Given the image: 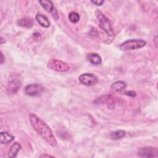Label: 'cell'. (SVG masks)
<instances>
[{"label": "cell", "instance_id": "obj_1", "mask_svg": "<svg viewBox=\"0 0 158 158\" xmlns=\"http://www.w3.org/2000/svg\"><path fill=\"white\" fill-rule=\"evenodd\" d=\"M29 120L34 130L40 135L48 144L52 147L57 146V142L51 129L43 120L34 114H30Z\"/></svg>", "mask_w": 158, "mask_h": 158}, {"label": "cell", "instance_id": "obj_2", "mask_svg": "<svg viewBox=\"0 0 158 158\" xmlns=\"http://www.w3.org/2000/svg\"><path fill=\"white\" fill-rule=\"evenodd\" d=\"M96 17L99 22L100 27L109 35L113 36L114 34V30L110 21L107 18L100 10H96L95 12Z\"/></svg>", "mask_w": 158, "mask_h": 158}, {"label": "cell", "instance_id": "obj_3", "mask_svg": "<svg viewBox=\"0 0 158 158\" xmlns=\"http://www.w3.org/2000/svg\"><path fill=\"white\" fill-rule=\"evenodd\" d=\"M146 45V41L141 39H131L122 43L119 48L122 51H131L143 48Z\"/></svg>", "mask_w": 158, "mask_h": 158}, {"label": "cell", "instance_id": "obj_4", "mask_svg": "<svg viewBox=\"0 0 158 158\" xmlns=\"http://www.w3.org/2000/svg\"><path fill=\"white\" fill-rule=\"evenodd\" d=\"M47 66L49 69L59 72H67L70 69V66L66 62L55 59L50 60Z\"/></svg>", "mask_w": 158, "mask_h": 158}, {"label": "cell", "instance_id": "obj_5", "mask_svg": "<svg viewBox=\"0 0 158 158\" xmlns=\"http://www.w3.org/2000/svg\"><path fill=\"white\" fill-rule=\"evenodd\" d=\"M44 90L43 86L38 83H31L27 85L25 88V93L30 96H36L41 94Z\"/></svg>", "mask_w": 158, "mask_h": 158}, {"label": "cell", "instance_id": "obj_6", "mask_svg": "<svg viewBox=\"0 0 158 158\" xmlns=\"http://www.w3.org/2000/svg\"><path fill=\"white\" fill-rule=\"evenodd\" d=\"M137 154L141 157H157L158 149L156 147H143L138 149Z\"/></svg>", "mask_w": 158, "mask_h": 158}, {"label": "cell", "instance_id": "obj_7", "mask_svg": "<svg viewBox=\"0 0 158 158\" xmlns=\"http://www.w3.org/2000/svg\"><path fill=\"white\" fill-rule=\"evenodd\" d=\"M79 81L81 83L86 86H93L96 84L98 81V79L96 75L93 73H85L80 75Z\"/></svg>", "mask_w": 158, "mask_h": 158}, {"label": "cell", "instance_id": "obj_8", "mask_svg": "<svg viewBox=\"0 0 158 158\" xmlns=\"http://www.w3.org/2000/svg\"><path fill=\"white\" fill-rule=\"evenodd\" d=\"M39 3L41 4V6L47 12L51 14L53 18L57 20L59 19V15L58 12L56 9V7L54 6L53 3L51 1L48 0H43V1H39Z\"/></svg>", "mask_w": 158, "mask_h": 158}, {"label": "cell", "instance_id": "obj_9", "mask_svg": "<svg viewBox=\"0 0 158 158\" xmlns=\"http://www.w3.org/2000/svg\"><path fill=\"white\" fill-rule=\"evenodd\" d=\"M22 86V82L18 79H14L9 81L7 89L10 94H15Z\"/></svg>", "mask_w": 158, "mask_h": 158}, {"label": "cell", "instance_id": "obj_10", "mask_svg": "<svg viewBox=\"0 0 158 158\" xmlns=\"http://www.w3.org/2000/svg\"><path fill=\"white\" fill-rule=\"evenodd\" d=\"M88 61L93 65H99L102 62V59L100 56L95 52H90L86 55V57Z\"/></svg>", "mask_w": 158, "mask_h": 158}, {"label": "cell", "instance_id": "obj_11", "mask_svg": "<svg viewBox=\"0 0 158 158\" xmlns=\"http://www.w3.org/2000/svg\"><path fill=\"white\" fill-rule=\"evenodd\" d=\"M36 20L43 27L48 28L50 26V22L48 19L41 14H37L35 17Z\"/></svg>", "mask_w": 158, "mask_h": 158}, {"label": "cell", "instance_id": "obj_12", "mask_svg": "<svg viewBox=\"0 0 158 158\" xmlns=\"http://www.w3.org/2000/svg\"><path fill=\"white\" fill-rule=\"evenodd\" d=\"M14 139V136L7 131H2L0 133V143L2 144H7Z\"/></svg>", "mask_w": 158, "mask_h": 158}, {"label": "cell", "instance_id": "obj_13", "mask_svg": "<svg viewBox=\"0 0 158 158\" xmlns=\"http://www.w3.org/2000/svg\"><path fill=\"white\" fill-rule=\"evenodd\" d=\"M127 83L123 81H117L110 86L111 89L114 92H120L127 88Z\"/></svg>", "mask_w": 158, "mask_h": 158}, {"label": "cell", "instance_id": "obj_14", "mask_svg": "<svg viewBox=\"0 0 158 158\" xmlns=\"http://www.w3.org/2000/svg\"><path fill=\"white\" fill-rule=\"evenodd\" d=\"M20 149H21V145L19 143L15 142L10 146V148L9 150V152H8L7 157H16Z\"/></svg>", "mask_w": 158, "mask_h": 158}, {"label": "cell", "instance_id": "obj_15", "mask_svg": "<svg viewBox=\"0 0 158 158\" xmlns=\"http://www.w3.org/2000/svg\"><path fill=\"white\" fill-rule=\"evenodd\" d=\"M17 24L20 27H22L25 28H31L33 27V22L31 20V19L23 18L18 20L17 22Z\"/></svg>", "mask_w": 158, "mask_h": 158}, {"label": "cell", "instance_id": "obj_16", "mask_svg": "<svg viewBox=\"0 0 158 158\" xmlns=\"http://www.w3.org/2000/svg\"><path fill=\"white\" fill-rule=\"evenodd\" d=\"M126 135L125 131L123 130H118L112 131L110 135V137L112 140H118L123 138Z\"/></svg>", "mask_w": 158, "mask_h": 158}, {"label": "cell", "instance_id": "obj_17", "mask_svg": "<svg viewBox=\"0 0 158 158\" xmlns=\"http://www.w3.org/2000/svg\"><path fill=\"white\" fill-rule=\"evenodd\" d=\"M105 102L106 103V106L108 109H112L115 107V99L111 95L106 96Z\"/></svg>", "mask_w": 158, "mask_h": 158}, {"label": "cell", "instance_id": "obj_18", "mask_svg": "<svg viewBox=\"0 0 158 158\" xmlns=\"http://www.w3.org/2000/svg\"><path fill=\"white\" fill-rule=\"evenodd\" d=\"M69 19L71 22L77 23L80 20V15L75 12H72L69 15Z\"/></svg>", "mask_w": 158, "mask_h": 158}, {"label": "cell", "instance_id": "obj_19", "mask_svg": "<svg viewBox=\"0 0 158 158\" xmlns=\"http://www.w3.org/2000/svg\"><path fill=\"white\" fill-rule=\"evenodd\" d=\"M89 34L92 36H98V30L95 28H91L90 31H89Z\"/></svg>", "mask_w": 158, "mask_h": 158}, {"label": "cell", "instance_id": "obj_20", "mask_svg": "<svg viewBox=\"0 0 158 158\" xmlns=\"http://www.w3.org/2000/svg\"><path fill=\"white\" fill-rule=\"evenodd\" d=\"M125 94L130 97H135L136 96V92L133 91H126L125 92Z\"/></svg>", "mask_w": 158, "mask_h": 158}, {"label": "cell", "instance_id": "obj_21", "mask_svg": "<svg viewBox=\"0 0 158 158\" xmlns=\"http://www.w3.org/2000/svg\"><path fill=\"white\" fill-rule=\"evenodd\" d=\"M91 2L96 6H101L104 2V1H101V0H97V1H91Z\"/></svg>", "mask_w": 158, "mask_h": 158}, {"label": "cell", "instance_id": "obj_22", "mask_svg": "<svg viewBox=\"0 0 158 158\" xmlns=\"http://www.w3.org/2000/svg\"><path fill=\"white\" fill-rule=\"evenodd\" d=\"M4 62H5V58L4 57L2 52H1V64H2Z\"/></svg>", "mask_w": 158, "mask_h": 158}, {"label": "cell", "instance_id": "obj_23", "mask_svg": "<svg viewBox=\"0 0 158 158\" xmlns=\"http://www.w3.org/2000/svg\"><path fill=\"white\" fill-rule=\"evenodd\" d=\"M54 157L53 156H51V155H48V154H43L41 156H40V157Z\"/></svg>", "mask_w": 158, "mask_h": 158}, {"label": "cell", "instance_id": "obj_24", "mask_svg": "<svg viewBox=\"0 0 158 158\" xmlns=\"http://www.w3.org/2000/svg\"><path fill=\"white\" fill-rule=\"evenodd\" d=\"M157 36H156V37H155V38H154V43H155V45H156V48L157 47Z\"/></svg>", "mask_w": 158, "mask_h": 158}, {"label": "cell", "instance_id": "obj_25", "mask_svg": "<svg viewBox=\"0 0 158 158\" xmlns=\"http://www.w3.org/2000/svg\"><path fill=\"white\" fill-rule=\"evenodd\" d=\"M0 40H1V44H3V43H4L5 42H6V41H5V40L2 37V36H1V38H0Z\"/></svg>", "mask_w": 158, "mask_h": 158}]
</instances>
